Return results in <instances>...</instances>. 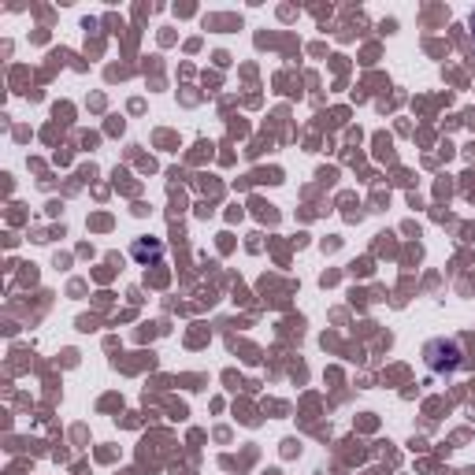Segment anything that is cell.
<instances>
[{"label":"cell","instance_id":"obj_2","mask_svg":"<svg viewBox=\"0 0 475 475\" xmlns=\"http://www.w3.org/2000/svg\"><path fill=\"white\" fill-rule=\"evenodd\" d=\"M468 26H471V37H475V11H471V19H468Z\"/></svg>","mask_w":475,"mask_h":475},{"label":"cell","instance_id":"obj_1","mask_svg":"<svg viewBox=\"0 0 475 475\" xmlns=\"http://www.w3.org/2000/svg\"><path fill=\"white\" fill-rule=\"evenodd\" d=\"M160 253H164L160 241H149V246H145V241H138V246H134V256H138V260H145V256H152V260H156Z\"/></svg>","mask_w":475,"mask_h":475}]
</instances>
